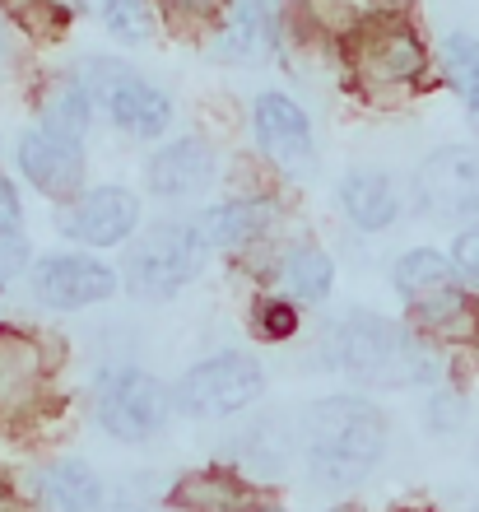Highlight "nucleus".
Instances as JSON below:
<instances>
[{"instance_id": "nucleus-16", "label": "nucleus", "mask_w": 479, "mask_h": 512, "mask_svg": "<svg viewBox=\"0 0 479 512\" xmlns=\"http://www.w3.org/2000/svg\"><path fill=\"white\" fill-rule=\"evenodd\" d=\"M168 508H177V512H266V489L252 485L238 466H200V471H187L173 480Z\"/></svg>"}, {"instance_id": "nucleus-5", "label": "nucleus", "mask_w": 479, "mask_h": 512, "mask_svg": "<svg viewBox=\"0 0 479 512\" xmlns=\"http://www.w3.org/2000/svg\"><path fill=\"white\" fill-rule=\"evenodd\" d=\"M173 410V387L140 364H117L94 382V419L117 443H154Z\"/></svg>"}, {"instance_id": "nucleus-31", "label": "nucleus", "mask_w": 479, "mask_h": 512, "mask_svg": "<svg viewBox=\"0 0 479 512\" xmlns=\"http://www.w3.org/2000/svg\"><path fill=\"white\" fill-rule=\"evenodd\" d=\"M0 233H24V196L0 173Z\"/></svg>"}, {"instance_id": "nucleus-27", "label": "nucleus", "mask_w": 479, "mask_h": 512, "mask_svg": "<svg viewBox=\"0 0 479 512\" xmlns=\"http://www.w3.org/2000/svg\"><path fill=\"white\" fill-rule=\"evenodd\" d=\"M252 331L256 340L266 345H284L303 331V312H298V298L289 294H256L252 298Z\"/></svg>"}, {"instance_id": "nucleus-21", "label": "nucleus", "mask_w": 479, "mask_h": 512, "mask_svg": "<svg viewBox=\"0 0 479 512\" xmlns=\"http://www.w3.org/2000/svg\"><path fill=\"white\" fill-rule=\"evenodd\" d=\"M280 284L298 303H326L335 289V256L317 243H293L280 252Z\"/></svg>"}, {"instance_id": "nucleus-10", "label": "nucleus", "mask_w": 479, "mask_h": 512, "mask_svg": "<svg viewBox=\"0 0 479 512\" xmlns=\"http://www.w3.org/2000/svg\"><path fill=\"white\" fill-rule=\"evenodd\" d=\"M140 219H145L140 196L131 187H117V182L84 187L80 201L61 205V233L70 243L89 247V252H107V247L131 243L140 233Z\"/></svg>"}, {"instance_id": "nucleus-12", "label": "nucleus", "mask_w": 479, "mask_h": 512, "mask_svg": "<svg viewBox=\"0 0 479 512\" xmlns=\"http://www.w3.org/2000/svg\"><path fill=\"white\" fill-rule=\"evenodd\" d=\"M14 163L42 201L52 205H70L84 196V177H89V163H84V145L75 140H61V135L42 131V126H28L19 140H14Z\"/></svg>"}, {"instance_id": "nucleus-13", "label": "nucleus", "mask_w": 479, "mask_h": 512, "mask_svg": "<svg viewBox=\"0 0 479 512\" xmlns=\"http://www.w3.org/2000/svg\"><path fill=\"white\" fill-rule=\"evenodd\" d=\"M219 177V149L205 135H177L159 145L145 163V187L159 201H196Z\"/></svg>"}, {"instance_id": "nucleus-34", "label": "nucleus", "mask_w": 479, "mask_h": 512, "mask_svg": "<svg viewBox=\"0 0 479 512\" xmlns=\"http://www.w3.org/2000/svg\"><path fill=\"white\" fill-rule=\"evenodd\" d=\"M266 512H270V508H266Z\"/></svg>"}, {"instance_id": "nucleus-7", "label": "nucleus", "mask_w": 479, "mask_h": 512, "mask_svg": "<svg viewBox=\"0 0 479 512\" xmlns=\"http://www.w3.org/2000/svg\"><path fill=\"white\" fill-rule=\"evenodd\" d=\"M80 75L94 89L98 108L107 112V122L117 126L121 135H131V140H159V135H168V126L177 117L168 89H159L145 75H135L131 66L107 61V56H89L80 66Z\"/></svg>"}, {"instance_id": "nucleus-3", "label": "nucleus", "mask_w": 479, "mask_h": 512, "mask_svg": "<svg viewBox=\"0 0 479 512\" xmlns=\"http://www.w3.org/2000/svg\"><path fill=\"white\" fill-rule=\"evenodd\" d=\"M349 80L359 84L373 103H391V98L414 94L428 75V42L410 10H382L373 14L359 33H349L340 42Z\"/></svg>"}, {"instance_id": "nucleus-6", "label": "nucleus", "mask_w": 479, "mask_h": 512, "mask_svg": "<svg viewBox=\"0 0 479 512\" xmlns=\"http://www.w3.org/2000/svg\"><path fill=\"white\" fill-rule=\"evenodd\" d=\"M266 396V368L247 350H214L191 364L173 387L177 415L191 419H233Z\"/></svg>"}, {"instance_id": "nucleus-19", "label": "nucleus", "mask_w": 479, "mask_h": 512, "mask_svg": "<svg viewBox=\"0 0 479 512\" xmlns=\"http://www.w3.org/2000/svg\"><path fill=\"white\" fill-rule=\"evenodd\" d=\"M382 10H405V0H293L298 33H307L312 42H335V47Z\"/></svg>"}, {"instance_id": "nucleus-22", "label": "nucleus", "mask_w": 479, "mask_h": 512, "mask_svg": "<svg viewBox=\"0 0 479 512\" xmlns=\"http://www.w3.org/2000/svg\"><path fill=\"white\" fill-rule=\"evenodd\" d=\"M461 275H456L452 256L438 252V247H410V252L396 256V266H391V289H396L405 303H414V298L424 294H438V289H447V284H456Z\"/></svg>"}, {"instance_id": "nucleus-33", "label": "nucleus", "mask_w": 479, "mask_h": 512, "mask_svg": "<svg viewBox=\"0 0 479 512\" xmlns=\"http://www.w3.org/2000/svg\"><path fill=\"white\" fill-rule=\"evenodd\" d=\"M405 512H424V508H405Z\"/></svg>"}, {"instance_id": "nucleus-26", "label": "nucleus", "mask_w": 479, "mask_h": 512, "mask_svg": "<svg viewBox=\"0 0 479 512\" xmlns=\"http://www.w3.org/2000/svg\"><path fill=\"white\" fill-rule=\"evenodd\" d=\"M98 19L117 42L126 47H145L154 33H159V10L154 0H94Z\"/></svg>"}, {"instance_id": "nucleus-9", "label": "nucleus", "mask_w": 479, "mask_h": 512, "mask_svg": "<svg viewBox=\"0 0 479 512\" xmlns=\"http://www.w3.org/2000/svg\"><path fill=\"white\" fill-rule=\"evenodd\" d=\"M414 210L428 219L479 215V145H442L414 168Z\"/></svg>"}, {"instance_id": "nucleus-23", "label": "nucleus", "mask_w": 479, "mask_h": 512, "mask_svg": "<svg viewBox=\"0 0 479 512\" xmlns=\"http://www.w3.org/2000/svg\"><path fill=\"white\" fill-rule=\"evenodd\" d=\"M47 378V359H42V340L24 336L14 326H0V396L5 391L42 387Z\"/></svg>"}, {"instance_id": "nucleus-24", "label": "nucleus", "mask_w": 479, "mask_h": 512, "mask_svg": "<svg viewBox=\"0 0 479 512\" xmlns=\"http://www.w3.org/2000/svg\"><path fill=\"white\" fill-rule=\"evenodd\" d=\"M442 80L466 103V112L479 117V38H470V33L442 38Z\"/></svg>"}, {"instance_id": "nucleus-30", "label": "nucleus", "mask_w": 479, "mask_h": 512, "mask_svg": "<svg viewBox=\"0 0 479 512\" xmlns=\"http://www.w3.org/2000/svg\"><path fill=\"white\" fill-rule=\"evenodd\" d=\"M28 266H33V252H28L24 233H0V294H5Z\"/></svg>"}, {"instance_id": "nucleus-29", "label": "nucleus", "mask_w": 479, "mask_h": 512, "mask_svg": "<svg viewBox=\"0 0 479 512\" xmlns=\"http://www.w3.org/2000/svg\"><path fill=\"white\" fill-rule=\"evenodd\" d=\"M466 424V401H461V391L452 387H433V396H428V429L433 433H456Z\"/></svg>"}, {"instance_id": "nucleus-28", "label": "nucleus", "mask_w": 479, "mask_h": 512, "mask_svg": "<svg viewBox=\"0 0 479 512\" xmlns=\"http://www.w3.org/2000/svg\"><path fill=\"white\" fill-rule=\"evenodd\" d=\"M452 266L461 275V284L479 298V215L466 219V229L452 238Z\"/></svg>"}, {"instance_id": "nucleus-15", "label": "nucleus", "mask_w": 479, "mask_h": 512, "mask_svg": "<svg viewBox=\"0 0 479 512\" xmlns=\"http://www.w3.org/2000/svg\"><path fill=\"white\" fill-rule=\"evenodd\" d=\"M284 205L275 201V191H261V196H228V201L200 210L196 229L200 238L210 243V252H247V247L266 243L275 224H280Z\"/></svg>"}, {"instance_id": "nucleus-32", "label": "nucleus", "mask_w": 479, "mask_h": 512, "mask_svg": "<svg viewBox=\"0 0 479 512\" xmlns=\"http://www.w3.org/2000/svg\"><path fill=\"white\" fill-rule=\"evenodd\" d=\"M0 512H24V503H19V494H14L5 480H0Z\"/></svg>"}, {"instance_id": "nucleus-8", "label": "nucleus", "mask_w": 479, "mask_h": 512, "mask_svg": "<svg viewBox=\"0 0 479 512\" xmlns=\"http://www.w3.org/2000/svg\"><path fill=\"white\" fill-rule=\"evenodd\" d=\"M252 140L256 154L280 168V173L303 177L317 168V131L312 117L298 98H289L284 89H261L252 98Z\"/></svg>"}, {"instance_id": "nucleus-11", "label": "nucleus", "mask_w": 479, "mask_h": 512, "mask_svg": "<svg viewBox=\"0 0 479 512\" xmlns=\"http://www.w3.org/2000/svg\"><path fill=\"white\" fill-rule=\"evenodd\" d=\"M121 289V275L94 252H52L33 261V294L56 312L98 308Z\"/></svg>"}, {"instance_id": "nucleus-1", "label": "nucleus", "mask_w": 479, "mask_h": 512, "mask_svg": "<svg viewBox=\"0 0 479 512\" xmlns=\"http://www.w3.org/2000/svg\"><path fill=\"white\" fill-rule=\"evenodd\" d=\"M321 359L354 387H438L442 350L410 322L373 308H349L321 340Z\"/></svg>"}, {"instance_id": "nucleus-2", "label": "nucleus", "mask_w": 479, "mask_h": 512, "mask_svg": "<svg viewBox=\"0 0 479 512\" xmlns=\"http://www.w3.org/2000/svg\"><path fill=\"white\" fill-rule=\"evenodd\" d=\"M386 424L382 405L368 396H321L298 419V452L307 461V475L321 489H354L377 471L386 457Z\"/></svg>"}, {"instance_id": "nucleus-17", "label": "nucleus", "mask_w": 479, "mask_h": 512, "mask_svg": "<svg viewBox=\"0 0 479 512\" xmlns=\"http://www.w3.org/2000/svg\"><path fill=\"white\" fill-rule=\"evenodd\" d=\"M335 205H340V215H345L359 233L391 229L400 219V210H405L396 177L386 173V168H368V163H363V168H349V173L340 177Z\"/></svg>"}, {"instance_id": "nucleus-4", "label": "nucleus", "mask_w": 479, "mask_h": 512, "mask_svg": "<svg viewBox=\"0 0 479 512\" xmlns=\"http://www.w3.org/2000/svg\"><path fill=\"white\" fill-rule=\"evenodd\" d=\"M205 256H210V243L200 238L196 219H163L131 238L121 284L140 303H168L205 270Z\"/></svg>"}, {"instance_id": "nucleus-18", "label": "nucleus", "mask_w": 479, "mask_h": 512, "mask_svg": "<svg viewBox=\"0 0 479 512\" xmlns=\"http://www.w3.org/2000/svg\"><path fill=\"white\" fill-rule=\"evenodd\" d=\"M94 117H98V98L84 84L80 70L52 80L38 98V126L61 135V140H75V145H84V135L94 131Z\"/></svg>"}, {"instance_id": "nucleus-14", "label": "nucleus", "mask_w": 479, "mask_h": 512, "mask_svg": "<svg viewBox=\"0 0 479 512\" xmlns=\"http://www.w3.org/2000/svg\"><path fill=\"white\" fill-rule=\"evenodd\" d=\"M280 52V10L270 0H233L224 24L210 33V56L219 66H266Z\"/></svg>"}, {"instance_id": "nucleus-25", "label": "nucleus", "mask_w": 479, "mask_h": 512, "mask_svg": "<svg viewBox=\"0 0 479 512\" xmlns=\"http://www.w3.org/2000/svg\"><path fill=\"white\" fill-rule=\"evenodd\" d=\"M154 10L159 28H168L173 38H210L233 10V0H154Z\"/></svg>"}, {"instance_id": "nucleus-20", "label": "nucleus", "mask_w": 479, "mask_h": 512, "mask_svg": "<svg viewBox=\"0 0 479 512\" xmlns=\"http://www.w3.org/2000/svg\"><path fill=\"white\" fill-rule=\"evenodd\" d=\"M42 512H98L103 508V480L89 461L61 457L38 475Z\"/></svg>"}]
</instances>
